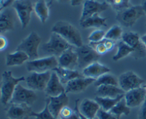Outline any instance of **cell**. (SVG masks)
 <instances>
[{"instance_id":"obj_1","label":"cell","mask_w":146,"mask_h":119,"mask_svg":"<svg viewBox=\"0 0 146 119\" xmlns=\"http://www.w3.org/2000/svg\"><path fill=\"white\" fill-rule=\"evenodd\" d=\"M51 32L58 34L74 47H80L84 44L80 31L68 21H57L53 26Z\"/></svg>"},{"instance_id":"obj_2","label":"cell","mask_w":146,"mask_h":119,"mask_svg":"<svg viewBox=\"0 0 146 119\" xmlns=\"http://www.w3.org/2000/svg\"><path fill=\"white\" fill-rule=\"evenodd\" d=\"M2 79L1 82V102L3 105H7L10 102L13 96L17 86L21 81L26 79L25 77L19 78L13 76L10 71H6L2 74Z\"/></svg>"},{"instance_id":"obj_3","label":"cell","mask_w":146,"mask_h":119,"mask_svg":"<svg viewBox=\"0 0 146 119\" xmlns=\"http://www.w3.org/2000/svg\"><path fill=\"white\" fill-rule=\"evenodd\" d=\"M71 47H73V46L67 42L61 36L56 33L51 32L49 40L43 44L41 50L44 54L58 58L64 51Z\"/></svg>"},{"instance_id":"obj_4","label":"cell","mask_w":146,"mask_h":119,"mask_svg":"<svg viewBox=\"0 0 146 119\" xmlns=\"http://www.w3.org/2000/svg\"><path fill=\"white\" fill-rule=\"evenodd\" d=\"M41 41V37L35 31H31L21 41L16 50L23 51L27 54L29 57V60L36 59H38V49Z\"/></svg>"},{"instance_id":"obj_5","label":"cell","mask_w":146,"mask_h":119,"mask_svg":"<svg viewBox=\"0 0 146 119\" xmlns=\"http://www.w3.org/2000/svg\"><path fill=\"white\" fill-rule=\"evenodd\" d=\"M58 66V58L54 56H48L41 59L29 60L26 64L27 71L29 72L44 73L53 71Z\"/></svg>"},{"instance_id":"obj_6","label":"cell","mask_w":146,"mask_h":119,"mask_svg":"<svg viewBox=\"0 0 146 119\" xmlns=\"http://www.w3.org/2000/svg\"><path fill=\"white\" fill-rule=\"evenodd\" d=\"M144 15L145 14L142 5L132 6L126 9L118 12L116 20L123 27H131Z\"/></svg>"},{"instance_id":"obj_7","label":"cell","mask_w":146,"mask_h":119,"mask_svg":"<svg viewBox=\"0 0 146 119\" xmlns=\"http://www.w3.org/2000/svg\"><path fill=\"white\" fill-rule=\"evenodd\" d=\"M78 55V66L84 70L93 63L96 62L100 58V55L89 44H83L80 47H74Z\"/></svg>"},{"instance_id":"obj_8","label":"cell","mask_w":146,"mask_h":119,"mask_svg":"<svg viewBox=\"0 0 146 119\" xmlns=\"http://www.w3.org/2000/svg\"><path fill=\"white\" fill-rule=\"evenodd\" d=\"M12 7L17 12L21 27L26 28L29 24L31 13L34 10L31 0H17L12 4Z\"/></svg>"},{"instance_id":"obj_9","label":"cell","mask_w":146,"mask_h":119,"mask_svg":"<svg viewBox=\"0 0 146 119\" xmlns=\"http://www.w3.org/2000/svg\"><path fill=\"white\" fill-rule=\"evenodd\" d=\"M122 41L133 49L134 52L133 53V56L135 59L146 57V47L141 41L138 34L132 31L124 33L123 34Z\"/></svg>"},{"instance_id":"obj_10","label":"cell","mask_w":146,"mask_h":119,"mask_svg":"<svg viewBox=\"0 0 146 119\" xmlns=\"http://www.w3.org/2000/svg\"><path fill=\"white\" fill-rule=\"evenodd\" d=\"M36 98V94L34 91L25 88L19 84L16 87L10 103L16 104H27L30 106L34 104Z\"/></svg>"},{"instance_id":"obj_11","label":"cell","mask_w":146,"mask_h":119,"mask_svg":"<svg viewBox=\"0 0 146 119\" xmlns=\"http://www.w3.org/2000/svg\"><path fill=\"white\" fill-rule=\"evenodd\" d=\"M51 76V71L44 73L32 72L26 78L25 81L30 89L33 91H45Z\"/></svg>"},{"instance_id":"obj_12","label":"cell","mask_w":146,"mask_h":119,"mask_svg":"<svg viewBox=\"0 0 146 119\" xmlns=\"http://www.w3.org/2000/svg\"><path fill=\"white\" fill-rule=\"evenodd\" d=\"M109 8V4H108L106 1L98 2L95 0H86L84 3V6H83L82 14H81L79 21L82 22L86 19L89 18L95 14H99L100 13L106 11Z\"/></svg>"},{"instance_id":"obj_13","label":"cell","mask_w":146,"mask_h":119,"mask_svg":"<svg viewBox=\"0 0 146 119\" xmlns=\"http://www.w3.org/2000/svg\"><path fill=\"white\" fill-rule=\"evenodd\" d=\"M118 84L125 92L139 88L144 82V80L132 71L123 73L118 77Z\"/></svg>"},{"instance_id":"obj_14","label":"cell","mask_w":146,"mask_h":119,"mask_svg":"<svg viewBox=\"0 0 146 119\" xmlns=\"http://www.w3.org/2000/svg\"><path fill=\"white\" fill-rule=\"evenodd\" d=\"M33 111L27 104H11L6 111L9 119H29L31 117Z\"/></svg>"},{"instance_id":"obj_15","label":"cell","mask_w":146,"mask_h":119,"mask_svg":"<svg viewBox=\"0 0 146 119\" xmlns=\"http://www.w3.org/2000/svg\"><path fill=\"white\" fill-rule=\"evenodd\" d=\"M96 80L94 78H86V77H80L68 81L65 86L66 93H73L77 94L85 91L90 85L94 84Z\"/></svg>"},{"instance_id":"obj_16","label":"cell","mask_w":146,"mask_h":119,"mask_svg":"<svg viewBox=\"0 0 146 119\" xmlns=\"http://www.w3.org/2000/svg\"><path fill=\"white\" fill-rule=\"evenodd\" d=\"M146 98V90L143 87L135 88L125 94L126 104L129 108H135L142 105Z\"/></svg>"},{"instance_id":"obj_17","label":"cell","mask_w":146,"mask_h":119,"mask_svg":"<svg viewBox=\"0 0 146 119\" xmlns=\"http://www.w3.org/2000/svg\"><path fill=\"white\" fill-rule=\"evenodd\" d=\"M48 98H49L48 108H49L50 112L55 118H58L61 110L64 107L68 106V105L69 99H68V97L67 96L66 93H63L58 96L48 97Z\"/></svg>"},{"instance_id":"obj_18","label":"cell","mask_w":146,"mask_h":119,"mask_svg":"<svg viewBox=\"0 0 146 119\" xmlns=\"http://www.w3.org/2000/svg\"><path fill=\"white\" fill-rule=\"evenodd\" d=\"M58 66L61 68L74 70V68L78 66V55L74 47L68 49L58 57Z\"/></svg>"},{"instance_id":"obj_19","label":"cell","mask_w":146,"mask_h":119,"mask_svg":"<svg viewBox=\"0 0 146 119\" xmlns=\"http://www.w3.org/2000/svg\"><path fill=\"white\" fill-rule=\"evenodd\" d=\"M44 91L48 97L58 96L63 93L66 92L65 87L63 86V84L56 73L54 71H51V78Z\"/></svg>"},{"instance_id":"obj_20","label":"cell","mask_w":146,"mask_h":119,"mask_svg":"<svg viewBox=\"0 0 146 119\" xmlns=\"http://www.w3.org/2000/svg\"><path fill=\"white\" fill-rule=\"evenodd\" d=\"M78 108L80 113L84 117L88 119H95L101 107L95 100L85 98L81 101Z\"/></svg>"},{"instance_id":"obj_21","label":"cell","mask_w":146,"mask_h":119,"mask_svg":"<svg viewBox=\"0 0 146 119\" xmlns=\"http://www.w3.org/2000/svg\"><path fill=\"white\" fill-rule=\"evenodd\" d=\"M110 71L111 69L108 66L96 61L84 68L83 70V75L86 78H91L96 80L100 76L104 74H108Z\"/></svg>"},{"instance_id":"obj_22","label":"cell","mask_w":146,"mask_h":119,"mask_svg":"<svg viewBox=\"0 0 146 119\" xmlns=\"http://www.w3.org/2000/svg\"><path fill=\"white\" fill-rule=\"evenodd\" d=\"M14 28V12L11 8L7 7L4 9L0 14V31L3 34L8 31H11Z\"/></svg>"},{"instance_id":"obj_23","label":"cell","mask_w":146,"mask_h":119,"mask_svg":"<svg viewBox=\"0 0 146 119\" xmlns=\"http://www.w3.org/2000/svg\"><path fill=\"white\" fill-rule=\"evenodd\" d=\"M125 94V91L121 89L119 86L106 85L97 87L96 92V96L103 97V98H115L118 96Z\"/></svg>"},{"instance_id":"obj_24","label":"cell","mask_w":146,"mask_h":119,"mask_svg":"<svg viewBox=\"0 0 146 119\" xmlns=\"http://www.w3.org/2000/svg\"><path fill=\"white\" fill-rule=\"evenodd\" d=\"M29 61V57L24 52L16 50L14 53H9L6 57V66H20L24 63Z\"/></svg>"},{"instance_id":"obj_25","label":"cell","mask_w":146,"mask_h":119,"mask_svg":"<svg viewBox=\"0 0 146 119\" xmlns=\"http://www.w3.org/2000/svg\"><path fill=\"white\" fill-rule=\"evenodd\" d=\"M53 71L56 73L63 84H66L68 81L71 80L84 76L83 74H80L76 70L68 69V68H61L60 66L54 68Z\"/></svg>"},{"instance_id":"obj_26","label":"cell","mask_w":146,"mask_h":119,"mask_svg":"<svg viewBox=\"0 0 146 119\" xmlns=\"http://www.w3.org/2000/svg\"><path fill=\"white\" fill-rule=\"evenodd\" d=\"M34 11L42 24H45L49 17V6L46 0H37L34 4Z\"/></svg>"},{"instance_id":"obj_27","label":"cell","mask_w":146,"mask_h":119,"mask_svg":"<svg viewBox=\"0 0 146 119\" xmlns=\"http://www.w3.org/2000/svg\"><path fill=\"white\" fill-rule=\"evenodd\" d=\"M106 17H101L99 14H95L86 20L80 22V26L83 29H88L91 27H106Z\"/></svg>"},{"instance_id":"obj_28","label":"cell","mask_w":146,"mask_h":119,"mask_svg":"<svg viewBox=\"0 0 146 119\" xmlns=\"http://www.w3.org/2000/svg\"><path fill=\"white\" fill-rule=\"evenodd\" d=\"M124 97L125 94L120 95L115 98H103V97L96 96L94 100L99 104L101 108L104 111H109Z\"/></svg>"},{"instance_id":"obj_29","label":"cell","mask_w":146,"mask_h":119,"mask_svg":"<svg viewBox=\"0 0 146 119\" xmlns=\"http://www.w3.org/2000/svg\"><path fill=\"white\" fill-rule=\"evenodd\" d=\"M109 111L113 115L115 116L117 119H120L122 115H129L131 113V108L127 106L126 101H125V97H124Z\"/></svg>"},{"instance_id":"obj_30","label":"cell","mask_w":146,"mask_h":119,"mask_svg":"<svg viewBox=\"0 0 146 119\" xmlns=\"http://www.w3.org/2000/svg\"><path fill=\"white\" fill-rule=\"evenodd\" d=\"M133 49L131 48L126 43L121 41L118 43L117 52L113 57V60L115 61H118L122 59L125 58V57H128L130 54H133Z\"/></svg>"},{"instance_id":"obj_31","label":"cell","mask_w":146,"mask_h":119,"mask_svg":"<svg viewBox=\"0 0 146 119\" xmlns=\"http://www.w3.org/2000/svg\"><path fill=\"white\" fill-rule=\"evenodd\" d=\"M94 85L96 87H98L100 86H119L118 84V78H117L115 76L111 74H106L97 78L94 83Z\"/></svg>"},{"instance_id":"obj_32","label":"cell","mask_w":146,"mask_h":119,"mask_svg":"<svg viewBox=\"0 0 146 119\" xmlns=\"http://www.w3.org/2000/svg\"><path fill=\"white\" fill-rule=\"evenodd\" d=\"M45 106L44 108L39 113H35L33 111L31 113V117H35V119H58L55 118L50 112L48 108V104H49V98H48L45 101Z\"/></svg>"},{"instance_id":"obj_33","label":"cell","mask_w":146,"mask_h":119,"mask_svg":"<svg viewBox=\"0 0 146 119\" xmlns=\"http://www.w3.org/2000/svg\"><path fill=\"white\" fill-rule=\"evenodd\" d=\"M130 1L131 0H106V1L109 4V5L111 6L113 9L116 10L118 12L132 7Z\"/></svg>"},{"instance_id":"obj_34","label":"cell","mask_w":146,"mask_h":119,"mask_svg":"<svg viewBox=\"0 0 146 119\" xmlns=\"http://www.w3.org/2000/svg\"><path fill=\"white\" fill-rule=\"evenodd\" d=\"M123 29L120 26L114 25L106 33V39L113 40V41H117V40L122 39L123 37Z\"/></svg>"},{"instance_id":"obj_35","label":"cell","mask_w":146,"mask_h":119,"mask_svg":"<svg viewBox=\"0 0 146 119\" xmlns=\"http://www.w3.org/2000/svg\"><path fill=\"white\" fill-rule=\"evenodd\" d=\"M106 32L103 30L97 29L93 31L88 37V39L90 42H99L105 39Z\"/></svg>"},{"instance_id":"obj_36","label":"cell","mask_w":146,"mask_h":119,"mask_svg":"<svg viewBox=\"0 0 146 119\" xmlns=\"http://www.w3.org/2000/svg\"><path fill=\"white\" fill-rule=\"evenodd\" d=\"M89 45L91 46L92 48L94 49L99 54L100 56L105 54L106 53L108 52V49H107L106 47L104 44V43L102 41H99V42H90Z\"/></svg>"},{"instance_id":"obj_37","label":"cell","mask_w":146,"mask_h":119,"mask_svg":"<svg viewBox=\"0 0 146 119\" xmlns=\"http://www.w3.org/2000/svg\"><path fill=\"white\" fill-rule=\"evenodd\" d=\"M97 119H117L115 116L113 115L110 111H106L100 108L96 115Z\"/></svg>"},{"instance_id":"obj_38","label":"cell","mask_w":146,"mask_h":119,"mask_svg":"<svg viewBox=\"0 0 146 119\" xmlns=\"http://www.w3.org/2000/svg\"><path fill=\"white\" fill-rule=\"evenodd\" d=\"M138 119H146V98L140 108Z\"/></svg>"},{"instance_id":"obj_39","label":"cell","mask_w":146,"mask_h":119,"mask_svg":"<svg viewBox=\"0 0 146 119\" xmlns=\"http://www.w3.org/2000/svg\"><path fill=\"white\" fill-rule=\"evenodd\" d=\"M103 42H104V44L106 45L108 51H111V50H112L114 46H115V41H113V40L108 39H106V38L103 39Z\"/></svg>"},{"instance_id":"obj_40","label":"cell","mask_w":146,"mask_h":119,"mask_svg":"<svg viewBox=\"0 0 146 119\" xmlns=\"http://www.w3.org/2000/svg\"><path fill=\"white\" fill-rule=\"evenodd\" d=\"M8 46V41H7V38L4 36H1L0 37V50L1 51H4Z\"/></svg>"},{"instance_id":"obj_41","label":"cell","mask_w":146,"mask_h":119,"mask_svg":"<svg viewBox=\"0 0 146 119\" xmlns=\"http://www.w3.org/2000/svg\"><path fill=\"white\" fill-rule=\"evenodd\" d=\"M78 101H79V100H78V99L76 100V101H75V108H74V110H75V111H76L77 113H78V116H79L80 118H81V119H88V118H86V117H84V116H83L82 114L80 113L79 108H78V107H79V106H78Z\"/></svg>"},{"instance_id":"obj_42","label":"cell","mask_w":146,"mask_h":119,"mask_svg":"<svg viewBox=\"0 0 146 119\" xmlns=\"http://www.w3.org/2000/svg\"><path fill=\"white\" fill-rule=\"evenodd\" d=\"M15 1H17V0H7V1H6L5 2H4V4L1 6V8L0 9H1V10H2V9H4L7 8V7H9L10 5H12V4Z\"/></svg>"},{"instance_id":"obj_43","label":"cell","mask_w":146,"mask_h":119,"mask_svg":"<svg viewBox=\"0 0 146 119\" xmlns=\"http://www.w3.org/2000/svg\"><path fill=\"white\" fill-rule=\"evenodd\" d=\"M84 0H70L71 1V4L73 7H76V6H78L84 1Z\"/></svg>"},{"instance_id":"obj_44","label":"cell","mask_w":146,"mask_h":119,"mask_svg":"<svg viewBox=\"0 0 146 119\" xmlns=\"http://www.w3.org/2000/svg\"><path fill=\"white\" fill-rule=\"evenodd\" d=\"M141 41H143V43L144 45H145V47H146V34L143 35V37H141Z\"/></svg>"},{"instance_id":"obj_45","label":"cell","mask_w":146,"mask_h":119,"mask_svg":"<svg viewBox=\"0 0 146 119\" xmlns=\"http://www.w3.org/2000/svg\"><path fill=\"white\" fill-rule=\"evenodd\" d=\"M142 7H143V11H144V12H145V14L146 15V0H145V1L143 2Z\"/></svg>"},{"instance_id":"obj_46","label":"cell","mask_w":146,"mask_h":119,"mask_svg":"<svg viewBox=\"0 0 146 119\" xmlns=\"http://www.w3.org/2000/svg\"><path fill=\"white\" fill-rule=\"evenodd\" d=\"M54 1H63V0H50V1H48V6H49V7H50V6L51 5V4H52V3L54 2Z\"/></svg>"},{"instance_id":"obj_47","label":"cell","mask_w":146,"mask_h":119,"mask_svg":"<svg viewBox=\"0 0 146 119\" xmlns=\"http://www.w3.org/2000/svg\"><path fill=\"white\" fill-rule=\"evenodd\" d=\"M6 1H7V0H0V1H1V6L2 5V4H4Z\"/></svg>"},{"instance_id":"obj_48","label":"cell","mask_w":146,"mask_h":119,"mask_svg":"<svg viewBox=\"0 0 146 119\" xmlns=\"http://www.w3.org/2000/svg\"><path fill=\"white\" fill-rule=\"evenodd\" d=\"M143 88H145V90H146V84H145V85H144V86H143Z\"/></svg>"}]
</instances>
